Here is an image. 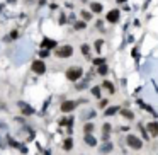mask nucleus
Wrapping results in <instances>:
<instances>
[{"label":"nucleus","mask_w":158,"mask_h":155,"mask_svg":"<svg viewBox=\"0 0 158 155\" xmlns=\"http://www.w3.org/2000/svg\"><path fill=\"white\" fill-rule=\"evenodd\" d=\"M92 92H94V96H95V97H100V89H99V87H94V90H92Z\"/></svg>","instance_id":"412c9836"},{"label":"nucleus","mask_w":158,"mask_h":155,"mask_svg":"<svg viewBox=\"0 0 158 155\" xmlns=\"http://www.w3.org/2000/svg\"><path fill=\"white\" fill-rule=\"evenodd\" d=\"M116 113H117V108H109V109L106 111L107 116H112V114H116Z\"/></svg>","instance_id":"f3484780"},{"label":"nucleus","mask_w":158,"mask_h":155,"mask_svg":"<svg viewBox=\"0 0 158 155\" xmlns=\"http://www.w3.org/2000/svg\"><path fill=\"white\" fill-rule=\"evenodd\" d=\"M75 106H77V102H73V101H66V102H63L61 111H63V113H70V111L75 109Z\"/></svg>","instance_id":"20e7f679"},{"label":"nucleus","mask_w":158,"mask_h":155,"mask_svg":"<svg viewBox=\"0 0 158 155\" xmlns=\"http://www.w3.org/2000/svg\"><path fill=\"white\" fill-rule=\"evenodd\" d=\"M128 143H129V147L134 148V150H140V148H141V140L136 138L134 135H129V137H128Z\"/></svg>","instance_id":"7ed1b4c3"},{"label":"nucleus","mask_w":158,"mask_h":155,"mask_svg":"<svg viewBox=\"0 0 158 155\" xmlns=\"http://www.w3.org/2000/svg\"><path fill=\"white\" fill-rule=\"evenodd\" d=\"M104 87H106L109 92H114V85H112L111 82H104Z\"/></svg>","instance_id":"dca6fc26"},{"label":"nucleus","mask_w":158,"mask_h":155,"mask_svg":"<svg viewBox=\"0 0 158 155\" xmlns=\"http://www.w3.org/2000/svg\"><path fill=\"white\" fill-rule=\"evenodd\" d=\"M89 51H90V48H89L87 44H83V46H82V53H83V55H89Z\"/></svg>","instance_id":"aec40b11"},{"label":"nucleus","mask_w":158,"mask_h":155,"mask_svg":"<svg viewBox=\"0 0 158 155\" xmlns=\"http://www.w3.org/2000/svg\"><path fill=\"white\" fill-rule=\"evenodd\" d=\"M148 131L153 133V135H158V123H150L148 125Z\"/></svg>","instance_id":"9d476101"},{"label":"nucleus","mask_w":158,"mask_h":155,"mask_svg":"<svg viewBox=\"0 0 158 155\" xmlns=\"http://www.w3.org/2000/svg\"><path fill=\"white\" fill-rule=\"evenodd\" d=\"M32 70H34L36 73H43V72L46 70V67H44V63H43V61H39V60H37V61H34V63H32Z\"/></svg>","instance_id":"39448f33"},{"label":"nucleus","mask_w":158,"mask_h":155,"mask_svg":"<svg viewBox=\"0 0 158 155\" xmlns=\"http://www.w3.org/2000/svg\"><path fill=\"white\" fill-rule=\"evenodd\" d=\"M121 114H123L124 118H129V119H133V118H134V116H133V113H131V111H128V109H123V111H121Z\"/></svg>","instance_id":"4468645a"},{"label":"nucleus","mask_w":158,"mask_h":155,"mask_svg":"<svg viewBox=\"0 0 158 155\" xmlns=\"http://www.w3.org/2000/svg\"><path fill=\"white\" fill-rule=\"evenodd\" d=\"M92 130H94V125H90V123H89V125H85V133H90Z\"/></svg>","instance_id":"4be33fe9"},{"label":"nucleus","mask_w":158,"mask_h":155,"mask_svg":"<svg viewBox=\"0 0 158 155\" xmlns=\"http://www.w3.org/2000/svg\"><path fill=\"white\" fill-rule=\"evenodd\" d=\"M75 27H77V29H83V27H85V24H83V22H77V26H75Z\"/></svg>","instance_id":"b1692460"},{"label":"nucleus","mask_w":158,"mask_h":155,"mask_svg":"<svg viewBox=\"0 0 158 155\" xmlns=\"http://www.w3.org/2000/svg\"><path fill=\"white\" fill-rule=\"evenodd\" d=\"M99 73L106 75V73H107V67H106V65H99Z\"/></svg>","instance_id":"a211bd4d"},{"label":"nucleus","mask_w":158,"mask_h":155,"mask_svg":"<svg viewBox=\"0 0 158 155\" xmlns=\"http://www.w3.org/2000/svg\"><path fill=\"white\" fill-rule=\"evenodd\" d=\"M19 108H20V111L24 114H32V108H29L26 102H19Z\"/></svg>","instance_id":"0eeeda50"},{"label":"nucleus","mask_w":158,"mask_h":155,"mask_svg":"<svg viewBox=\"0 0 158 155\" xmlns=\"http://www.w3.org/2000/svg\"><path fill=\"white\" fill-rule=\"evenodd\" d=\"M85 143L90 145V147H95V145H97V140H95L90 133H87V135H85Z\"/></svg>","instance_id":"6e6552de"},{"label":"nucleus","mask_w":158,"mask_h":155,"mask_svg":"<svg viewBox=\"0 0 158 155\" xmlns=\"http://www.w3.org/2000/svg\"><path fill=\"white\" fill-rule=\"evenodd\" d=\"M104 63H106V61H104L102 58H97V60L94 61V65H104Z\"/></svg>","instance_id":"5701e85b"},{"label":"nucleus","mask_w":158,"mask_h":155,"mask_svg":"<svg viewBox=\"0 0 158 155\" xmlns=\"http://www.w3.org/2000/svg\"><path fill=\"white\" fill-rule=\"evenodd\" d=\"M119 19V10H111L109 14H107V20L109 22H116Z\"/></svg>","instance_id":"423d86ee"},{"label":"nucleus","mask_w":158,"mask_h":155,"mask_svg":"<svg viewBox=\"0 0 158 155\" xmlns=\"http://www.w3.org/2000/svg\"><path fill=\"white\" fill-rule=\"evenodd\" d=\"M109 135H111V125H104V133H102L104 140H107V138H109Z\"/></svg>","instance_id":"9b49d317"},{"label":"nucleus","mask_w":158,"mask_h":155,"mask_svg":"<svg viewBox=\"0 0 158 155\" xmlns=\"http://www.w3.org/2000/svg\"><path fill=\"white\" fill-rule=\"evenodd\" d=\"M90 9H92L94 12H97V14H99V12H102V5H100V3H97V2H94V3L90 5Z\"/></svg>","instance_id":"f8f14e48"},{"label":"nucleus","mask_w":158,"mask_h":155,"mask_svg":"<svg viewBox=\"0 0 158 155\" xmlns=\"http://www.w3.org/2000/svg\"><path fill=\"white\" fill-rule=\"evenodd\" d=\"M83 17H85L87 20H89V19H90V14H89V12H83Z\"/></svg>","instance_id":"393cba45"},{"label":"nucleus","mask_w":158,"mask_h":155,"mask_svg":"<svg viewBox=\"0 0 158 155\" xmlns=\"http://www.w3.org/2000/svg\"><path fill=\"white\" fill-rule=\"evenodd\" d=\"M71 53H73V48H71V46H61V48L56 51V55H58L60 58H68V56H71Z\"/></svg>","instance_id":"f03ea898"},{"label":"nucleus","mask_w":158,"mask_h":155,"mask_svg":"<svg viewBox=\"0 0 158 155\" xmlns=\"http://www.w3.org/2000/svg\"><path fill=\"white\" fill-rule=\"evenodd\" d=\"M60 125H71V118H65V119H61Z\"/></svg>","instance_id":"6ab92c4d"},{"label":"nucleus","mask_w":158,"mask_h":155,"mask_svg":"<svg viewBox=\"0 0 158 155\" xmlns=\"http://www.w3.org/2000/svg\"><path fill=\"white\" fill-rule=\"evenodd\" d=\"M80 77H82V68H78V67L70 68V70L66 72V78H70V80H78Z\"/></svg>","instance_id":"f257e3e1"},{"label":"nucleus","mask_w":158,"mask_h":155,"mask_svg":"<svg viewBox=\"0 0 158 155\" xmlns=\"http://www.w3.org/2000/svg\"><path fill=\"white\" fill-rule=\"evenodd\" d=\"M117 2H119V3H121V2H126V0H117Z\"/></svg>","instance_id":"a878e982"},{"label":"nucleus","mask_w":158,"mask_h":155,"mask_svg":"<svg viewBox=\"0 0 158 155\" xmlns=\"http://www.w3.org/2000/svg\"><path fill=\"white\" fill-rule=\"evenodd\" d=\"M111 150H112V143H109V142L104 143V145L100 147V152H102V154H109Z\"/></svg>","instance_id":"1a4fd4ad"},{"label":"nucleus","mask_w":158,"mask_h":155,"mask_svg":"<svg viewBox=\"0 0 158 155\" xmlns=\"http://www.w3.org/2000/svg\"><path fill=\"white\" fill-rule=\"evenodd\" d=\"M43 46H44V48H53V46H54V41H49V39H44V43H43Z\"/></svg>","instance_id":"2eb2a0df"},{"label":"nucleus","mask_w":158,"mask_h":155,"mask_svg":"<svg viewBox=\"0 0 158 155\" xmlns=\"http://www.w3.org/2000/svg\"><path fill=\"white\" fill-rule=\"evenodd\" d=\"M71 147H73V142L68 138V140H65V143H63V148L65 150H71Z\"/></svg>","instance_id":"ddd939ff"}]
</instances>
